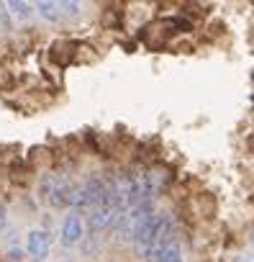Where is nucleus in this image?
Returning a JSON list of instances; mask_svg holds the SVG:
<instances>
[{"mask_svg": "<svg viewBox=\"0 0 254 262\" xmlns=\"http://www.w3.org/2000/svg\"><path fill=\"white\" fill-rule=\"evenodd\" d=\"M82 239H85V224L77 216V211H72V213L64 216V224H62V244L72 247V244H77Z\"/></svg>", "mask_w": 254, "mask_h": 262, "instance_id": "2", "label": "nucleus"}, {"mask_svg": "<svg viewBox=\"0 0 254 262\" xmlns=\"http://www.w3.org/2000/svg\"><path fill=\"white\" fill-rule=\"evenodd\" d=\"M44 193H47V201L57 208V206H64V203L70 201L72 188H70V180H67L64 175H59V178H47Z\"/></svg>", "mask_w": 254, "mask_h": 262, "instance_id": "1", "label": "nucleus"}, {"mask_svg": "<svg viewBox=\"0 0 254 262\" xmlns=\"http://www.w3.org/2000/svg\"><path fill=\"white\" fill-rule=\"evenodd\" d=\"M0 31H3V13H0Z\"/></svg>", "mask_w": 254, "mask_h": 262, "instance_id": "8", "label": "nucleus"}, {"mask_svg": "<svg viewBox=\"0 0 254 262\" xmlns=\"http://www.w3.org/2000/svg\"><path fill=\"white\" fill-rule=\"evenodd\" d=\"M6 8H8L11 16L18 18V21H29V18H31V3H24V0H8Z\"/></svg>", "mask_w": 254, "mask_h": 262, "instance_id": "6", "label": "nucleus"}, {"mask_svg": "<svg viewBox=\"0 0 254 262\" xmlns=\"http://www.w3.org/2000/svg\"><path fill=\"white\" fill-rule=\"evenodd\" d=\"M36 11H39V16L41 18H47V21H59L64 13H62V8H59V3H49V0H39V3L34 6Z\"/></svg>", "mask_w": 254, "mask_h": 262, "instance_id": "5", "label": "nucleus"}, {"mask_svg": "<svg viewBox=\"0 0 254 262\" xmlns=\"http://www.w3.org/2000/svg\"><path fill=\"white\" fill-rule=\"evenodd\" d=\"M116 208L113 206H98L93 213H90V219H87V226H90V231L93 234H98V231H103V229H108V226H113V221H116Z\"/></svg>", "mask_w": 254, "mask_h": 262, "instance_id": "4", "label": "nucleus"}, {"mask_svg": "<svg viewBox=\"0 0 254 262\" xmlns=\"http://www.w3.org/2000/svg\"><path fill=\"white\" fill-rule=\"evenodd\" d=\"M49 247H52V239L47 231L41 229H34L29 236H26V252L34 257V259H47L49 257Z\"/></svg>", "mask_w": 254, "mask_h": 262, "instance_id": "3", "label": "nucleus"}, {"mask_svg": "<svg viewBox=\"0 0 254 262\" xmlns=\"http://www.w3.org/2000/svg\"><path fill=\"white\" fill-rule=\"evenodd\" d=\"M177 262H182V259H177Z\"/></svg>", "mask_w": 254, "mask_h": 262, "instance_id": "9", "label": "nucleus"}, {"mask_svg": "<svg viewBox=\"0 0 254 262\" xmlns=\"http://www.w3.org/2000/svg\"><path fill=\"white\" fill-rule=\"evenodd\" d=\"M59 8L67 11L70 16H77V13H80V3H59Z\"/></svg>", "mask_w": 254, "mask_h": 262, "instance_id": "7", "label": "nucleus"}]
</instances>
